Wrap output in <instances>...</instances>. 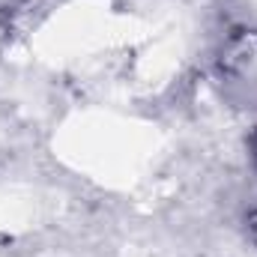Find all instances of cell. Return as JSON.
Listing matches in <instances>:
<instances>
[{"label":"cell","instance_id":"1","mask_svg":"<svg viewBox=\"0 0 257 257\" xmlns=\"http://www.w3.org/2000/svg\"><path fill=\"white\" fill-rule=\"evenodd\" d=\"M248 150H251V162L257 165V128L251 132V138H248Z\"/></svg>","mask_w":257,"mask_h":257}]
</instances>
